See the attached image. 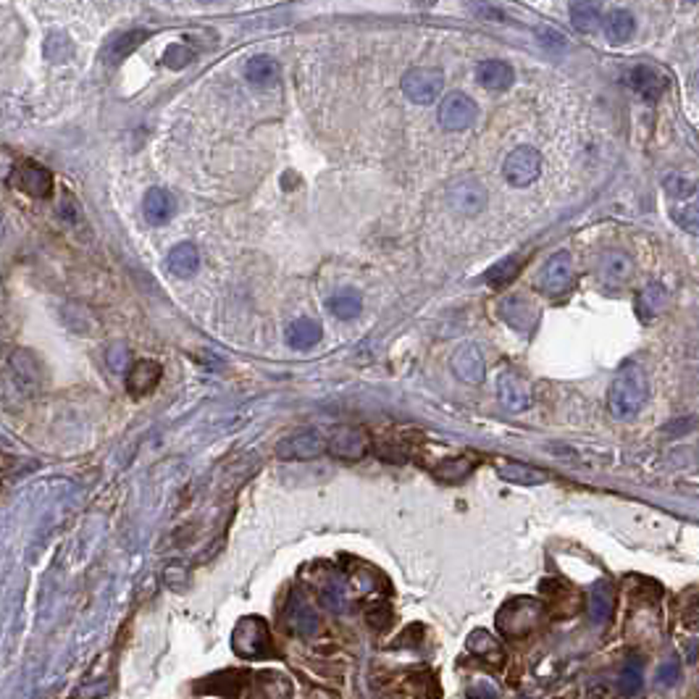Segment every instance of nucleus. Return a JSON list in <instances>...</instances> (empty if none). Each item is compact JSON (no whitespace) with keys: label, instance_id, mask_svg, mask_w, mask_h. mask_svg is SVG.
Here are the masks:
<instances>
[{"label":"nucleus","instance_id":"1","mask_svg":"<svg viewBox=\"0 0 699 699\" xmlns=\"http://www.w3.org/2000/svg\"><path fill=\"white\" fill-rule=\"evenodd\" d=\"M650 400V384L639 366H626L608 392V410L610 416L631 421L636 419Z\"/></svg>","mask_w":699,"mask_h":699},{"label":"nucleus","instance_id":"2","mask_svg":"<svg viewBox=\"0 0 699 699\" xmlns=\"http://www.w3.org/2000/svg\"><path fill=\"white\" fill-rule=\"evenodd\" d=\"M232 650L239 658H269L273 652L269 623L258 616L239 618L232 631Z\"/></svg>","mask_w":699,"mask_h":699},{"label":"nucleus","instance_id":"3","mask_svg":"<svg viewBox=\"0 0 699 699\" xmlns=\"http://www.w3.org/2000/svg\"><path fill=\"white\" fill-rule=\"evenodd\" d=\"M542 618L544 605L539 600L515 597L500 610L497 626H500V631H505L507 636H526V634H531L542 623Z\"/></svg>","mask_w":699,"mask_h":699},{"label":"nucleus","instance_id":"4","mask_svg":"<svg viewBox=\"0 0 699 699\" xmlns=\"http://www.w3.org/2000/svg\"><path fill=\"white\" fill-rule=\"evenodd\" d=\"M402 92L410 103H419V106H427V103H434L444 87V74L442 69H434V66H416L410 72L402 74Z\"/></svg>","mask_w":699,"mask_h":699},{"label":"nucleus","instance_id":"5","mask_svg":"<svg viewBox=\"0 0 699 699\" xmlns=\"http://www.w3.org/2000/svg\"><path fill=\"white\" fill-rule=\"evenodd\" d=\"M539 174H542V156L531 145L515 148L503 163V177L510 187H529L531 182L539 179Z\"/></svg>","mask_w":699,"mask_h":699},{"label":"nucleus","instance_id":"6","mask_svg":"<svg viewBox=\"0 0 699 699\" xmlns=\"http://www.w3.org/2000/svg\"><path fill=\"white\" fill-rule=\"evenodd\" d=\"M368 450H371V439L358 427H337L326 439V453L334 455L337 461H348V463L363 461Z\"/></svg>","mask_w":699,"mask_h":699},{"label":"nucleus","instance_id":"7","mask_svg":"<svg viewBox=\"0 0 699 699\" xmlns=\"http://www.w3.org/2000/svg\"><path fill=\"white\" fill-rule=\"evenodd\" d=\"M324 453H326V439L315 428L295 431L276 444L279 461H313V458H321Z\"/></svg>","mask_w":699,"mask_h":699},{"label":"nucleus","instance_id":"8","mask_svg":"<svg viewBox=\"0 0 699 699\" xmlns=\"http://www.w3.org/2000/svg\"><path fill=\"white\" fill-rule=\"evenodd\" d=\"M439 124L447 132H463L468 126L476 124L479 118V106L473 103V98H468L466 92H450L442 103H439Z\"/></svg>","mask_w":699,"mask_h":699},{"label":"nucleus","instance_id":"9","mask_svg":"<svg viewBox=\"0 0 699 699\" xmlns=\"http://www.w3.org/2000/svg\"><path fill=\"white\" fill-rule=\"evenodd\" d=\"M571 284H574V258L568 250H560L544 263L539 289L549 298H557V295H565L571 289Z\"/></svg>","mask_w":699,"mask_h":699},{"label":"nucleus","instance_id":"10","mask_svg":"<svg viewBox=\"0 0 699 699\" xmlns=\"http://www.w3.org/2000/svg\"><path fill=\"white\" fill-rule=\"evenodd\" d=\"M11 185L30 197H47L53 193V174L35 160H22L19 166H13Z\"/></svg>","mask_w":699,"mask_h":699},{"label":"nucleus","instance_id":"11","mask_svg":"<svg viewBox=\"0 0 699 699\" xmlns=\"http://www.w3.org/2000/svg\"><path fill=\"white\" fill-rule=\"evenodd\" d=\"M8 366H11V374H13L16 384L24 389L27 394H38L42 384H45L42 363H39L38 355L32 350H13L11 358H8Z\"/></svg>","mask_w":699,"mask_h":699},{"label":"nucleus","instance_id":"12","mask_svg":"<svg viewBox=\"0 0 699 699\" xmlns=\"http://www.w3.org/2000/svg\"><path fill=\"white\" fill-rule=\"evenodd\" d=\"M497 394H500V402L513 413H523L534 402L531 384L523 376H518L515 371H503L497 376Z\"/></svg>","mask_w":699,"mask_h":699},{"label":"nucleus","instance_id":"13","mask_svg":"<svg viewBox=\"0 0 699 699\" xmlns=\"http://www.w3.org/2000/svg\"><path fill=\"white\" fill-rule=\"evenodd\" d=\"M500 318L505 321L510 329H515V332H521V334H529V332H534V326H537V321H539V311H537V306L531 303V300H526V298H521V295H510L505 298L503 303H500Z\"/></svg>","mask_w":699,"mask_h":699},{"label":"nucleus","instance_id":"14","mask_svg":"<svg viewBox=\"0 0 699 699\" xmlns=\"http://www.w3.org/2000/svg\"><path fill=\"white\" fill-rule=\"evenodd\" d=\"M160 376H163L160 363L151 360V358H142L126 371V392L132 397H148L160 384Z\"/></svg>","mask_w":699,"mask_h":699},{"label":"nucleus","instance_id":"15","mask_svg":"<svg viewBox=\"0 0 699 699\" xmlns=\"http://www.w3.org/2000/svg\"><path fill=\"white\" fill-rule=\"evenodd\" d=\"M453 374L466 382V384H481L487 376V366H484V355L476 345H463L453 355Z\"/></svg>","mask_w":699,"mask_h":699},{"label":"nucleus","instance_id":"16","mask_svg":"<svg viewBox=\"0 0 699 699\" xmlns=\"http://www.w3.org/2000/svg\"><path fill=\"white\" fill-rule=\"evenodd\" d=\"M626 79H628L631 90H634L639 98H644L647 103H655L662 92H665V87H668L665 74H660V72L652 69V66H636V69L628 72V77Z\"/></svg>","mask_w":699,"mask_h":699},{"label":"nucleus","instance_id":"17","mask_svg":"<svg viewBox=\"0 0 699 699\" xmlns=\"http://www.w3.org/2000/svg\"><path fill=\"white\" fill-rule=\"evenodd\" d=\"M148 38H151V32H145V30H129V32L114 35V38L103 45V53H100V56H103V61H106L108 66H118L121 61H126Z\"/></svg>","mask_w":699,"mask_h":699},{"label":"nucleus","instance_id":"18","mask_svg":"<svg viewBox=\"0 0 699 699\" xmlns=\"http://www.w3.org/2000/svg\"><path fill=\"white\" fill-rule=\"evenodd\" d=\"M247 686V678L245 673H237V670H229V673H216V676H208L203 681L194 684V692H205V695H213V697H239L242 689Z\"/></svg>","mask_w":699,"mask_h":699},{"label":"nucleus","instance_id":"19","mask_svg":"<svg viewBox=\"0 0 699 699\" xmlns=\"http://www.w3.org/2000/svg\"><path fill=\"white\" fill-rule=\"evenodd\" d=\"M177 211V203H174V194L163 187H151L145 193V203H142V213H145V221L153 224V227H163L171 221Z\"/></svg>","mask_w":699,"mask_h":699},{"label":"nucleus","instance_id":"20","mask_svg":"<svg viewBox=\"0 0 699 699\" xmlns=\"http://www.w3.org/2000/svg\"><path fill=\"white\" fill-rule=\"evenodd\" d=\"M450 203H453V208H455L458 213L476 216V213L487 205V193H484V187H481L479 182L468 179V182H461V185L453 187Z\"/></svg>","mask_w":699,"mask_h":699},{"label":"nucleus","instance_id":"21","mask_svg":"<svg viewBox=\"0 0 699 699\" xmlns=\"http://www.w3.org/2000/svg\"><path fill=\"white\" fill-rule=\"evenodd\" d=\"M616 610V591L608 582H597L591 589H589V618L591 623L602 626V623L610 621Z\"/></svg>","mask_w":699,"mask_h":699},{"label":"nucleus","instance_id":"22","mask_svg":"<svg viewBox=\"0 0 699 699\" xmlns=\"http://www.w3.org/2000/svg\"><path fill=\"white\" fill-rule=\"evenodd\" d=\"M468 652L473 655V658H479V660L489 662V665H503L505 660V655H503V647H500V642L492 636V634H487V631H481V628H476L470 636H468L466 642Z\"/></svg>","mask_w":699,"mask_h":699},{"label":"nucleus","instance_id":"23","mask_svg":"<svg viewBox=\"0 0 699 699\" xmlns=\"http://www.w3.org/2000/svg\"><path fill=\"white\" fill-rule=\"evenodd\" d=\"M321 324L313 318H298L287 326V345L292 350H311L321 342Z\"/></svg>","mask_w":699,"mask_h":699},{"label":"nucleus","instance_id":"24","mask_svg":"<svg viewBox=\"0 0 699 699\" xmlns=\"http://www.w3.org/2000/svg\"><path fill=\"white\" fill-rule=\"evenodd\" d=\"M476 79H479V84L481 87H487V90H507L510 84H513V69H510V64L505 61H497V58H492V61H481L479 64V69H476Z\"/></svg>","mask_w":699,"mask_h":699},{"label":"nucleus","instance_id":"25","mask_svg":"<svg viewBox=\"0 0 699 699\" xmlns=\"http://www.w3.org/2000/svg\"><path fill=\"white\" fill-rule=\"evenodd\" d=\"M166 266L174 276H193L200 269V253L193 242H179L168 250Z\"/></svg>","mask_w":699,"mask_h":699},{"label":"nucleus","instance_id":"26","mask_svg":"<svg viewBox=\"0 0 699 699\" xmlns=\"http://www.w3.org/2000/svg\"><path fill=\"white\" fill-rule=\"evenodd\" d=\"M245 79L255 87H272L279 82V64L272 56H253L245 64Z\"/></svg>","mask_w":699,"mask_h":699},{"label":"nucleus","instance_id":"27","mask_svg":"<svg viewBox=\"0 0 699 699\" xmlns=\"http://www.w3.org/2000/svg\"><path fill=\"white\" fill-rule=\"evenodd\" d=\"M497 476L503 481L510 484H521V487H539L549 476L544 473L542 468L526 466V463H500L497 466Z\"/></svg>","mask_w":699,"mask_h":699},{"label":"nucleus","instance_id":"28","mask_svg":"<svg viewBox=\"0 0 699 699\" xmlns=\"http://www.w3.org/2000/svg\"><path fill=\"white\" fill-rule=\"evenodd\" d=\"M326 308H329V313H334L340 321H352L358 313L363 311V300L355 289H342V292H337L326 300Z\"/></svg>","mask_w":699,"mask_h":699},{"label":"nucleus","instance_id":"29","mask_svg":"<svg viewBox=\"0 0 699 699\" xmlns=\"http://www.w3.org/2000/svg\"><path fill=\"white\" fill-rule=\"evenodd\" d=\"M634 30H636V19H634L628 11H623V8H616V11L608 13V19H605V35L613 39V42L631 39Z\"/></svg>","mask_w":699,"mask_h":699},{"label":"nucleus","instance_id":"30","mask_svg":"<svg viewBox=\"0 0 699 699\" xmlns=\"http://www.w3.org/2000/svg\"><path fill=\"white\" fill-rule=\"evenodd\" d=\"M473 468H476L473 458H453V461H442L439 466L431 468V473L444 484H461Z\"/></svg>","mask_w":699,"mask_h":699},{"label":"nucleus","instance_id":"31","mask_svg":"<svg viewBox=\"0 0 699 699\" xmlns=\"http://www.w3.org/2000/svg\"><path fill=\"white\" fill-rule=\"evenodd\" d=\"M600 19L602 16H600V5L597 3H574L571 5V22L583 35L594 32L600 27Z\"/></svg>","mask_w":699,"mask_h":699},{"label":"nucleus","instance_id":"32","mask_svg":"<svg viewBox=\"0 0 699 699\" xmlns=\"http://www.w3.org/2000/svg\"><path fill=\"white\" fill-rule=\"evenodd\" d=\"M665 300L668 298H665V289H662L660 284H650V287L642 289V295L636 300V311L642 313L644 321H650L652 315H658L665 308Z\"/></svg>","mask_w":699,"mask_h":699},{"label":"nucleus","instance_id":"33","mask_svg":"<svg viewBox=\"0 0 699 699\" xmlns=\"http://www.w3.org/2000/svg\"><path fill=\"white\" fill-rule=\"evenodd\" d=\"M289 618H292V626L300 631V634H315V628H318V616L313 613V608L308 602H303L300 597H295L292 600V605H289Z\"/></svg>","mask_w":699,"mask_h":699},{"label":"nucleus","instance_id":"34","mask_svg":"<svg viewBox=\"0 0 699 699\" xmlns=\"http://www.w3.org/2000/svg\"><path fill=\"white\" fill-rule=\"evenodd\" d=\"M616 686H618V692H621L623 697H636V695H642V689H644L642 665H639V662H628V665L621 670Z\"/></svg>","mask_w":699,"mask_h":699},{"label":"nucleus","instance_id":"35","mask_svg":"<svg viewBox=\"0 0 699 699\" xmlns=\"http://www.w3.org/2000/svg\"><path fill=\"white\" fill-rule=\"evenodd\" d=\"M631 269H634V263H631V258L623 255V253H610V255L602 261V273H605V279H608L610 284L626 281V279L631 276Z\"/></svg>","mask_w":699,"mask_h":699},{"label":"nucleus","instance_id":"36","mask_svg":"<svg viewBox=\"0 0 699 699\" xmlns=\"http://www.w3.org/2000/svg\"><path fill=\"white\" fill-rule=\"evenodd\" d=\"M521 261H523L521 255H513V258L500 261L497 266H492V269L487 272V284H492V287H505L507 281L521 269Z\"/></svg>","mask_w":699,"mask_h":699},{"label":"nucleus","instance_id":"37","mask_svg":"<svg viewBox=\"0 0 699 699\" xmlns=\"http://www.w3.org/2000/svg\"><path fill=\"white\" fill-rule=\"evenodd\" d=\"M64 311H69L72 315H77V321L74 324H69V329H74L79 334H84V337H95L98 332H100V324H98V318L92 315L90 311H84V308H79V306H66Z\"/></svg>","mask_w":699,"mask_h":699},{"label":"nucleus","instance_id":"38","mask_svg":"<svg viewBox=\"0 0 699 699\" xmlns=\"http://www.w3.org/2000/svg\"><path fill=\"white\" fill-rule=\"evenodd\" d=\"M194 61V53L187 47V45H168L166 47V53H163V66H168V69H174V72H179V69H185V66H190Z\"/></svg>","mask_w":699,"mask_h":699},{"label":"nucleus","instance_id":"39","mask_svg":"<svg viewBox=\"0 0 699 699\" xmlns=\"http://www.w3.org/2000/svg\"><path fill=\"white\" fill-rule=\"evenodd\" d=\"M670 216H673V221H676L684 232L699 234V203H695V205H681V208H676Z\"/></svg>","mask_w":699,"mask_h":699},{"label":"nucleus","instance_id":"40","mask_svg":"<svg viewBox=\"0 0 699 699\" xmlns=\"http://www.w3.org/2000/svg\"><path fill=\"white\" fill-rule=\"evenodd\" d=\"M678 676H681V665H678L676 658L660 662V668H658V684H660V686H676V684H678Z\"/></svg>","mask_w":699,"mask_h":699},{"label":"nucleus","instance_id":"41","mask_svg":"<svg viewBox=\"0 0 699 699\" xmlns=\"http://www.w3.org/2000/svg\"><path fill=\"white\" fill-rule=\"evenodd\" d=\"M111 692V681H103V678H98V681H90V684H82L77 689V697L79 699H100L106 697Z\"/></svg>","mask_w":699,"mask_h":699},{"label":"nucleus","instance_id":"42","mask_svg":"<svg viewBox=\"0 0 699 699\" xmlns=\"http://www.w3.org/2000/svg\"><path fill=\"white\" fill-rule=\"evenodd\" d=\"M106 363L116 371V374H124V368H126V363H129V350L126 345H121V342H114L111 348H108V355H106Z\"/></svg>","mask_w":699,"mask_h":699},{"label":"nucleus","instance_id":"43","mask_svg":"<svg viewBox=\"0 0 699 699\" xmlns=\"http://www.w3.org/2000/svg\"><path fill=\"white\" fill-rule=\"evenodd\" d=\"M163 582H166V586H171L174 591H185L187 589V583H190V579H187V571L185 568H166L163 571Z\"/></svg>","mask_w":699,"mask_h":699},{"label":"nucleus","instance_id":"44","mask_svg":"<svg viewBox=\"0 0 699 699\" xmlns=\"http://www.w3.org/2000/svg\"><path fill=\"white\" fill-rule=\"evenodd\" d=\"M668 193L678 194V197H686L689 193H695V185L686 182V179H676V177H670V179H668Z\"/></svg>","mask_w":699,"mask_h":699},{"label":"nucleus","instance_id":"45","mask_svg":"<svg viewBox=\"0 0 699 699\" xmlns=\"http://www.w3.org/2000/svg\"><path fill=\"white\" fill-rule=\"evenodd\" d=\"M5 237V219H3V213H0V239Z\"/></svg>","mask_w":699,"mask_h":699}]
</instances>
